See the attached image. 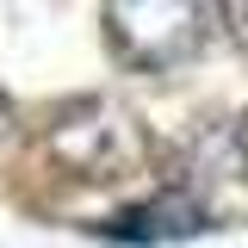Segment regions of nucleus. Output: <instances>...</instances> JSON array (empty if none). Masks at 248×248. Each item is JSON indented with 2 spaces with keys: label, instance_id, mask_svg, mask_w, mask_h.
I'll use <instances>...</instances> for the list:
<instances>
[{
  "label": "nucleus",
  "instance_id": "obj_2",
  "mask_svg": "<svg viewBox=\"0 0 248 248\" xmlns=\"http://www.w3.org/2000/svg\"><path fill=\"white\" fill-rule=\"evenodd\" d=\"M50 155L81 180H124L149 161V137L112 106H87L81 118H62L50 130Z\"/></svg>",
  "mask_w": 248,
  "mask_h": 248
},
{
  "label": "nucleus",
  "instance_id": "obj_4",
  "mask_svg": "<svg viewBox=\"0 0 248 248\" xmlns=\"http://www.w3.org/2000/svg\"><path fill=\"white\" fill-rule=\"evenodd\" d=\"M242 174H248V124H242Z\"/></svg>",
  "mask_w": 248,
  "mask_h": 248
},
{
  "label": "nucleus",
  "instance_id": "obj_3",
  "mask_svg": "<svg viewBox=\"0 0 248 248\" xmlns=\"http://www.w3.org/2000/svg\"><path fill=\"white\" fill-rule=\"evenodd\" d=\"M6 124H13V106H6V93H0V137H6Z\"/></svg>",
  "mask_w": 248,
  "mask_h": 248
},
{
  "label": "nucleus",
  "instance_id": "obj_1",
  "mask_svg": "<svg viewBox=\"0 0 248 248\" xmlns=\"http://www.w3.org/2000/svg\"><path fill=\"white\" fill-rule=\"evenodd\" d=\"M223 0H106L112 50L137 68H180L211 44Z\"/></svg>",
  "mask_w": 248,
  "mask_h": 248
}]
</instances>
